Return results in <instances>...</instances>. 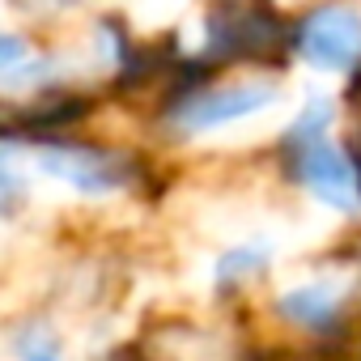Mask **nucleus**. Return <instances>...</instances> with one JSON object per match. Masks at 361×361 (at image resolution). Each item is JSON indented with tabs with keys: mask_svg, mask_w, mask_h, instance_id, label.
<instances>
[{
	"mask_svg": "<svg viewBox=\"0 0 361 361\" xmlns=\"http://www.w3.org/2000/svg\"><path fill=\"white\" fill-rule=\"evenodd\" d=\"M18 353H22V361H60V348L43 331H30L26 340H18Z\"/></svg>",
	"mask_w": 361,
	"mask_h": 361,
	"instance_id": "8",
	"label": "nucleus"
},
{
	"mask_svg": "<svg viewBox=\"0 0 361 361\" xmlns=\"http://www.w3.org/2000/svg\"><path fill=\"white\" fill-rule=\"evenodd\" d=\"M30 5H39V9H43V5H68V0H30Z\"/></svg>",
	"mask_w": 361,
	"mask_h": 361,
	"instance_id": "9",
	"label": "nucleus"
},
{
	"mask_svg": "<svg viewBox=\"0 0 361 361\" xmlns=\"http://www.w3.org/2000/svg\"><path fill=\"white\" fill-rule=\"evenodd\" d=\"M30 153L43 174L60 178V183H68L81 196H115V192L136 188V178H140V161L132 153L73 140V136H35Z\"/></svg>",
	"mask_w": 361,
	"mask_h": 361,
	"instance_id": "2",
	"label": "nucleus"
},
{
	"mask_svg": "<svg viewBox=\"0 0 361 361\" xmlns=\"http://www.w3.org/2000/svg\"><path fill=\"white\" fill-rule=\"evenodd\" d=\"M285 174L336 213H361V145H331V136L276 145Z\"/></svg>",
	"mask_w": 361,
	"mask_h": 361,
	"instance_id": "3",
	"label": "nucleus"
},
{
	"mask_svg": "<svg viewBox=\"0 0 361 361\" xmlns=\"http://www.w3.org/2000/svg\"><path fill=\"white\" fill-rule=\"evenodd\" d=\"M293 22H285L268 0H217L204 13V47L200 56L213 64L234 60H272L289 51Z\"/></svg>",
	"mask_w": 361,
	"mask_h": 361,
	"instance_id": "1",
	"label": "nucleus"
},
{
	"mask_svg": "<svg viewBox=\"0 0 361 361\" xmlns=\"http://www.w3.org/2000/svg\"><path fill=\"white\" fill-rule=\"evenodd\" d=\"M348 298L327 285V281H310V285H293L272 302V314L285 319L289 327L314 336V340H336L348 331Z\"/></svg>",
	"mask_w": 361,
	"mask_h": 361,
	"instance_id": "6",
	"label": "nucleus"
},
{
	"mask_svg": "<svg viewBox=\"0 0 361 361\" xmlns=\"http://www.w3.org/2000/svg\"><path fill=\"white\" fill-rule=\"evenodd\" d=\"M272 243H238V247H230L226 255H217V264H213V285H217V293H234L238 285H247L251 276H259L268 264H272Z\"/></svg>",
	"mask_w": 361,
	"mask_h": 361,
	"instance_id": "7",
	"label": "nucleus"
},
{
	"mask_svg": "<svg viewBox=\"0 0 361 361\" xmlns=\"http://www.w3.org/2000/svg\"><path fill=\"white\" fill-rule=\"evenodd\" d=\"M276 102V85L268 81H230V85H196L183 94H170L161 106V128L170 136H204L251 119Z\"/></svg>",
	"mask_w": 361,
	"mask_h": 361,
	"instance_id": "4",
	"label": "nucleus"
},
{
	"mask_svg": "<svg viewBox=\"0 0 361 361\" xmlns=\"http://www.w3.org/2000/svg\"><path fill=\"white\" fill-rule=\"evenodd\" d=\"M289 51L319 73L361 68V9L348 0H319L293 18Z\"/></svg>",
	"mask_w": 361,
	"mask_h": 361,
	"instance_id": "5",
	"label": "nucleus"
}]
</instances>
